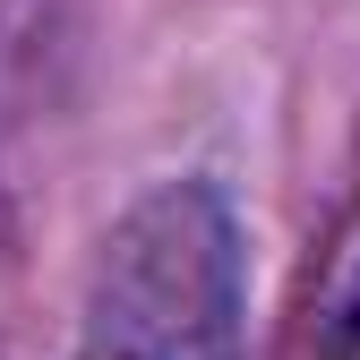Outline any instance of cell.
Returning a JSON list of instances; mask_svg holds the SVG:
<instances>
[{
	"label": "cell",
	"instance_id": "obj_1",
	"mask_svg": "<svg viewBox=\"0 0 360 360\" xmlns=\"http://www.w3.org/2000/svg\"><path fill=\"white\" fill-rule=\"evenodd\" d=\"M240 223L206 180H163L112 223L77 309V360H240Z\"/></svg>",
	"mask_w": 360,
	"mask_h": 360
},
{
	"label": "cell",
	"instance_id": "obj_2",
	"mask_svg": "<svg viewBox=\"0 0 360 360\" xmlns=\"http://www.w3.org/2000/svg\"><path fill=\"white\" fill-rule=\"evenodd\" d=\"M326 360H360V283L343 292V309H335V335H326Z\"/></svg>",
	"mask_w": 360,
	"mask_h": 360
}]
</instances>
